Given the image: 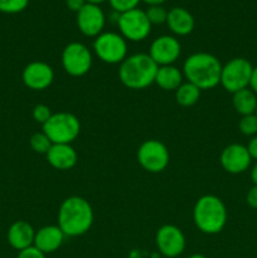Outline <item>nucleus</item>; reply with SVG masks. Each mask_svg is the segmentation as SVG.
Returning a JSON list of instances; mask_svg holds the SVG:
<instances>
[{"label":"nucleus","instance_id":"1","mask_svg":"<svg viewBox=\"0 0 257 258\" xmlns=\"http://www.w3.org/2000/svg\"><path fill=\"white\" fill-rule=\"evenodd\" d=\"M93 223V209L82 197L73 196L62 202L58 211V224L66 237L87 233Z\"/></svg>","mask_w":257,"mask_h":258},{"label":"nucleus","instance_id":"2","mask_svg":"<svg viewBox=\"0 0 257 258\" xmlns=\"http://www.w3.org/2000/svg\"><path fill=\"white\" fill-rule=\"evenodd\" d=\"M183 73L188 82L196 85L201 91L212 90L221 85L222 63L209 53H194L184 62Z\"/></svg>","mask_w":257,"mask_h":258},{"label":"nucleus","instance_id":"3","mask_svg":"<svg viewBox=\"0 0 257 258\" xmlns=\"http://www.w3.org/2000/svg\"><path fill=\"white\" fill-rule=\"evenodd\" d=\"M159 66L146 53L128 55L120 63L118 78L130 90H143L155 83Z\"/></svg>","mask_w":257,"mask_h":258},{"label":"nucleus","instance_id":"4","mask_svg":"<svg viewBox=\"0 0 257 258\" xmlns=\"http://www.w3.org/2000/svg\"><path fill=\"white\" fill-rule=\"evenodd\" d=\"M193 219L201 232L206 234H217L226 227L227 208L221 198L207 194L196 202Z\"/></svg>","mask_w":257,"mask_h":258},{"label":"nucleus","instance_id":"5","mask_svg":"<svg viewBox=\"0 0 257 258\" xmlns=\"http://www.w3.org/2000/svg\"><path fill=\"white\" fill-rule=\"evenodd\" d=\"M43 133L52 144H71L81 133V122L77 116L71 112L53 113L43 125Z\"/></svg>","mask_w":257,"mask_h":258},{"label":"nucleus","instance_id":"6","mask_svg":"<svg viewBox=\"0 0 257 258\" xmlns=\"http://www.w3.org/2000/svg\"><path fill=\"white\" fill-rule=\"evenodd\" d=\"M93 50L103 63L118 64L127 57V43L125 38L117 33H101L95 38Z\"/></svg>","mask_w":257,"mask_h":258},{"label":"nucleus","instance_id":"7","mask_svg":"<svg viewBox=\"0 0 257 258\" xmlns=\"http://www.w3.org/2000/svg\"><path fill=\"white\" fill-rule=\"evenodd\" d=\"M253 66L248 59L242 57L232 58L222 66L221 85L227 92L234 93L249 86Z\"/></svg>","mask_w":257,"mask_h":258},{"label":"nucleus","instance_id":"8","mask_svg":"<svg viewBox=\"0 0 257 258\" xmlns=\"http://www.w3.org/2000/svg\"><path fill=\"white\" fill-rule=\"evenodd\" d=\"M117 24L121 35L131 42L146 39L151 32V23L149 22L146 13L138 8L118 15Z\"/></svg>","mask_w":257,"mask_h":258},{"label":"nucleus","instance_id":"9","mask_svg":"<svg viewBox=\"0 0 257 258\" xmlns=\"http://www.w3.org/2000/svg\"><path fill=\"white\" fill-rule=\"evenodd\" d=\"M169 150L161 141L151 139L144 141L138 150V161L149 173H160L169 164Z\"/></svg>","mask_w":257,"mask_h":258},{"label":"nucleus","instance_id":"10","mask_svg":"<svg viewBox=\"0 0 257 258\" xmlns=\"http://www.w3.org/2000/svg\"><path fill=\"white\" fill-rule=\"evenodd\" d=\"M62 66L72 77H82L88 73L92 66L91 50L82 43H70L62 52Z\"/></svg>","mask_w":257,"mask_h":258},{"label":"nucleus","instance_id":"11","mask_svg":"<svg viewBox=\"0 0 257 258\" xmlns=\"http://www.w3.org/2000/svg\"><path fill=\"white\" fill-rule=\"evenodd\" d=\"M155 243L163 256L175 258L185 249V236L181 229L174 224H165L156 232Z\"/></svg>","mask_w":257,"mask_h":258},{"label":"nucleus","instance_id":"12","mask_svg":"<svg viewBox=\"0 0 257 258\" xmlns=\"http://www.w3.org/2000/svg\"><path fill=\"white\" fill-rule=\"evenodd\" d=\"M23 83L34 91H43L49 87L54 80V71L48 63L34 60L25 66L22 73Z\"/></svg>","mask_w":257,"mask_h":258},{"label":"nucleus","instance_id":"13","mask_svg":"<svg viewBox=\"0 0 257 258\" xmlns=\"http://www.w3.org/2000/svg\"><path fill=\"white\" fill-rule=\"evenodd\" d=\"M181 45L175 37L171 35H161L158 37L150 45L149 55L151 59L160 66H170L180 55Z\"/></svg>","mask_w":257,"mask_h":258},{"label":"nucleus","instance_id":"14","mask_svg":"<svg viewBox=\"0 0 257 258\" xmlns=\"http://www.w3.org/2000/svg\"><path fill=\"white\" fill-rule=\"evenodd\" d=\"M251 161L248 150L241 144H231L226 146L221 154L222 168L229 174L244 173L251 165Z\"/></svg>","mask_w":257,"mask_h":258},{"label":"nucleus","instance_id":"15","mask_svg":"<svg viewBox=\"0 0 257 258\" xmlns=\"http://www.w3.org/2000/svg\"><path fill=\"white\" fill-rule=\"evenodd\" d=\"M77 25L86 37H97L105 27V14L98 5L86 4L77 13Z\"/></svg>","mask_w":257,"mask_h":258},{"label":"nucleus","instance_id":"16","mask_svg":"<svg viewBox=\"0 0 257 258\" xmlns=\"http://www.w3.org/2000/svg\"><path fill=\"white\" fill-rule=\"evenodd\" d=\"M45 156L50 166L57 170H70L78 160L77 153L71 144H53Z\"/></svg>","mask_w":257,"mask_h":258},{"label":"nucleus","instance_id":"17","mask_svg":"<svg viewBox=\"0 0 257 258\" xmlns=\"http://www.w3.org/2000/svg\"><path fill=\"white\" fill-rule=\"evenodd\" d=\"M65 233L58 226H45L35 232L33 246L43 253H53L60 248L65 241Z\"/></svg>","mask_w":257,"mask_h":258},{"label":"nucleus","instance_id":"18","mask_svg":"<svg viewBox=\"0 0 257 258\" xmlns=\"http://www.w3.org/2000/svg\"><path fill=\"white\" fill-rule=\"evenodd\" d=\"M34 228L25 221L14 222L8 231V242L13 248L19 252L32 247L34 244Z\"/></svg>","mask_w":257,"mask_h":258},{"label":"nucleus","instance_id":"19","mask_svg":"<svg viewBox=\"0 0 257 258\" xmlns=\"http://www.w3.org/2000/svg\"><path fill=\"white\" fill-rule=\"evenodd\" d=\"M166 24L174 34L184 37L193 32L196 22H194V18L190 12L184 8L175 7L168 12Z\"/></svg>","mask_w":257,"mask_h":258},{"label":"nucleus","instance_id":"20","mask_svg":"<svg viewBox=\"0 0 257 258\" xmlns=\"http://www.w3.org/2000/svg\"><path fill=\"white\" fill-rule=\"evenodd\" d=\"M155 83L165 91H176L183 83V73L170 66H160L155 76Z\"/></svg>","mask_w":257,"mask_h":258},{"label":"nucleus","instance_id":"21","mask_svg":"<svg viewBox=\"0 0 257 258\" xmlns=\"http://www.w3.org/2000/svg\"><path fill=\"white\" fill-rule=\"evenodd\" d=\"M233 107L241 116L252 115L257 108V95L249 87L233 93Z\"/></svg>","mask_w":257,"mask_h":258},{"label":"nucleus","instance_id":"22","mask_svg":"<svg viewBox=\"0 0 257 258\" xmlns=\"http://www.w3.org/2000/svg\"><path fill=\"white\" fill-rule=\"evenodd\" d=\"M201 97V90L190 82L181 83L175 91V100L183 107H190L196 105Z\"/></svg>","mask_w":257,"mask_h":258},{"label":"nucleus","instance_id":"23","mask_svg":"<svg viewBox=\"0 0 257 258\" xmlns=\"http://www.w3.org/2000/svg\"><path fill=\"white\" fill-rule=\"evenodd\" d=\"M52 145V141L44 133H37L30 138V146L38 154H47Z\"/></svg>","mask_w":257,"mask_h":258},{"label":"nucleus","instance_id":"24","mask_svg":"<svg viewBox=\"0 0 257 258\" xmlns=\"http://www.w3.org/2000/svg\"><path fill=\"white\" fill-rule=\"evenodd\" d=\"M238 128L243 135L246 136H256L257 135V116L254 113L252 115L242 116L239 120Z\"/></svg>","mask_w":257,"mask_h":258},{"label":"nucleus","instance_id":"25","mask_svg":"<svg viewBox=\"0 0 257 258\" xmlns=\"http://www.w3.org/2000/svg\"><path fill=\"white\" fill-rule=\"evenodd\" d=\"M145 13L149 22L151 23V25L164 24V23H166L168 12H166L165 8H163L161 5H153V7H149Z\"/></svg>","mask_w":257,"mask_h":258},{"label":"nucleus","instance_id":"26","mask_svg":"<svg viewBox=\"0 0 257 258\" xmlns=\"http://www.w3.org/2000/svg\"><path fill=\"white\" fill-rule=\"evenodd\" d=\"M29 0H0V12L5 14H17L28 7Z\"/></svg>","mask_w":257,"mask_h":258},{"label":"nucleus","instance_id":"27","mask_svg":"<svg viewBox=\"0 0 257 258\" xmlns=\"http://www.w3.org/2000/svg\"><path fill=\"white\" fill-rule=\"evenodd\" d=\"M108 2H110L113 10L122 14V13L128 12V10L136 9L141 0H108Z\"/></svg>","mask_w":257,"mask_h":258},{"label":"nucleus","instance_id":"28","mask_svg":"<svg viewBox=\"0 0 257 258\" xmlns=\"http://www.w3.org/2000/svg\"><path fill=\"white\" fill-rule=\"evenodd\" d=\"M52 115L53 113L50 108L47 105H43V103H39V105L33 108V118H34L35 122L42 123V125H44Z\"/></svg>","mask_w":257,"mask_h":258},{"label":"nucleus","instance_id":"29","mask_svg":"<svg viewBox=\"0 0 257 258\" xmlns=\"http://www.w3.org/2000/svg\"><path fill=\"white\" fill-rule=\"evenodd\" d=\"M17 258H45V254L38 248H35L34 246H32L29 248H25L23 251H20L18 253Z\"/></svg>","mask_w":257,"mask_h":258},{"label":"nucleus","instance_id":"30","mask_svg":"<svg viewBox=\"0 0 257 258\" xmlns=\"http://www.w3.org/2000/svg\"><path fill=\"white\" fill-rule=\"evenodd\" d=\"M246 202L251 208L257 209V185H253L247 191Z\"/></svg>","mask_w":257,"mask_h":258},{"label":"nucleus","instance_id":"31","mask_svg":"<svg viewBox=\"0 0 257 258\" xmlns=\"http://www.w3.org/2000/svg\"><path fill=\"white\" fill-rule=\"evenodd\" d=\"M66 4H67L68 9L78 13L87 3H86V0H66Z\"/></svg>","mask_w":257,"mask_h":258},{"label":"nucleus","instance_id":"32","mask_svg":"<svg viewBox=\"0 0 257 258\" xmlns=\"http://www.w3.org/2000/svg\"><path fill=\"white\" fill-rule=\"evenodd\" d=\"M246 148L247 150H248L251 159H253V160L257 161V135L252 136V139L249 140L248 145H247Z\"/></svg>","mask_w":257,"mask_h":258},{"label":"nucleus","instance_id":"33","mask_svg":"<svg viewBox=\"0 0 257 258\" xmlns=\"http://www.w3.org/2000/svg\"><path fill=\"white\" fill-rule=\"evenodd\" d=\"M248 87L257 95V66L256 67H253V70H252V75H251V80H249Z\"/></svg>","mask_w":257,"mask_h":258},{"label":"nucleus","instance_id":"34","mask_svg":"<svg viewBox=\"0 0 257 258\" xmlns=\"http://www.w3.org/2000/svg\"><path fill=\"white\" fill-rule=\"evenodd\" d=\"M251 179L253 181V185H257V163L254 164V166L251 170Z\"/></svg>","mask_w":257,"mask_h":258},{"label":"nucleus","instance_id":"35","mask_svg":"<svg viewBox=\"0 0 257 258\" xmlns=\"http://www.w3.org/2000/svg\"><path fill=\"white\" fill-rule=\"evenodd\" d=\"M144 3L149 5V7H153V5H161L165 0H143Z\"/></svg>","mask_w":257,"mask_h":258},{"label":"nucleus","instance_id":"36","mask_svg":"<svg viewBox=\"0 0 257 258\" xmlns=\"http://www.w3.org/2000/svg\"><path fill=\"white\" fill-rule=\"evenodd\" d=\"M106 0H86V3L87 4H93V5H98V4H102V3H105Z\"/></svg>","mask_w":257,"mask_h":258},{"label":"nucleus","instance_id":"37","mask_svg":"<svg viewBox=\"0 0 257 258\" xmlns=\"http://www.w3.org/2000/svg\"><path fill=\"white\" fill-rule=\"evenodd\" d=\"M188 258H207V257H206V256H203V254L196 253V254H191V256H189Z\"/></svg>","mask_w":257,"mask_h":258},{"label":"nucleus","instance_id":"38","mask_svg":"<svg viewBox=\"0 0 257 258\" xmlns=\"http://www.w3.org/2000/svg\"><path fill=\"white\" fill-rule=\"evenodd\" d=\"M254 115H256V116H257V108H256V112H254Z\"/></svg>","mask_w":257,"mask_h":258}]
</instances>
